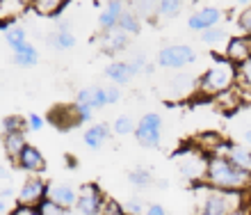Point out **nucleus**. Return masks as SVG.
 I'll list each match as a JSON object with an SVG mask.
<instances>
[{
  "label": "nucleus",
  "instance_id": "nucleus-43",
  "mask_svg": "<svg viewBox=\"0 0 251 215\" xmlns=\"http://www.w3.org/2000/svg\"><path fill=\"white\" fill-rule=\"evenodd\" d=\"M73 106H75V112H78L80 121H92V117H94V110H92V108L82 106V103H73Z\"/></svg>",
  "mask_w": 251,
  "mask_h": 215
},
{
  "label": "nucleus",
  "instance_id": "nucleus-19",
  "mask_svg": "<svg viewBox=\"0 0 251 215\" xmlns=\"http://www.w3.org/2000/svg\"><path fill=\"white\" fill-rule=\"evenodd\" d=\"M30 142L25 137V131H16V133H5L2 135V149H5L7 158L12 162H16V158L21 156V151L27 147Z\"/></svg>",
  "mask_w": 251,
  "mask_h": 215
},
{
  "label": "nucleus",
  "instance_id": "nucleus-3",
  "mask_svg": "<svg viewBox=\"0 0 251 215\" xmlns=\"http://www.w3.org/2000/svg\"><path fill=\"white\" fill-rule=\"evenodd\" d=\"M242 192H224V190L208 188L203 192L199 215H231L242 209Z\"/></svg>",
  "mask_w": 251,
  "mask_h": 215
},
{
  "label": "nucleus",
  "instance_id": "nucleus-17",
  "mask_svg": "<svg viewBox=\"0 0 251 215\" xmlns=\"http://www.w3.org/2000/svg\"><path fill=\"white\" fill-rule=\"evenodd\" d=\"M228 161L235 165V167L245 169V172H249L251 174V149L245 147V144H233V142H226L224 147V154Z\"/></svg>",
  "mask_w": 251,
  "mask_h": 215
},
{
  "label": "nucleus",
  "instance_id": "nucleus-33",
  "mask_svg": "<svg viewBox=\"0 0 251 215\" xmlns=\"http://www.w3.org/2000/svg\"><path fill=\"white\" fill-rule=\"evenodd\" d=\"M135 121L128 117V114H121V117H117V119L112 121V133L114 135H128V133H135Z\"/></svg>",
  "mask_w": 251,
  "mask_h": 215
},
{
  "label": "nucleus",
  "instance_id": "nucleus-5",
  "mask_svg": "<svg viewBox=\"0 0 251 215\" xmlns=\"http://www.w3.org/2000/svg\"><path fill=\"white\" fill-rule=\"evenodd\" d=\"M135 137L142 147L155 149L160 147V137H162V117L158 112H146L135 126Z\"/></svg>",
  "mask_w": 251,
  "mask_h": 215
},
{
  "label": "nucleus",
  "instance_id": "nucleus-7",
  "mask_svg": "<svg viewBox=\"0 0 251 215\" xmlns=\"http://www.w3.org/2000/svg\"><path fill=\"white\" fill-rule=\"evenodd\" d=\"M44 199H48V181H44L41 176L30 174L21 186L19 195H16V204H25V206H39Z\"/></svg>",
  "mask_w": 251,
  "mask_h": 215
},
{
  "label": "nucleus",
  "instance_id": "nucleus-12",
  "mask_svg": "<svg viewBox=\"0 0 251 215\" xmlns=\"http://www.w3.org/2000/svg\"><path fill=\"white\" fill-rule=\"evenodd\" d=\"M14 165L19 169H23V172H27V174H41V172L46 169V158H44V154H41L37 147L27 144V147L21 151V156L16 158Z\"/></svg>",
  "mask_w": 251,
  "mask_h": 215
},
{
  "label": "nucleus",
  "instance_id": "nucleus-35",
  "mask_svg": "<svg viewBox=\"0 0 251 215\" xmlns=\"http://www.w3.org/2000/svg\"><path fill=\"white\" fill-rule=\"evenodd\" d=\"M100 215H126L124 204H119L117 199H112V197H105L103 209H100Z\"/></svg>",
  "mask_w": 251,
  "mask_h": 215
},
{
  "label": "nucleus",
  "instance_id": "nucleus-8",
  "mask_svg": "<svg viewBox=\"0 0 251 215\" xmlns=\"http://www.w3.org/2000/svg\"><path fill=\"white\" fill-rule=\"evenodd\" d=\"M103 202H105L103 190H100L96 183H85V186L78 190L75 211H78L80 215H100Z\"/></svg>",
  "mask_w": 251,
  "mask_h": 215
},
{
  "label": "nucleus",
  "instance_id": "nucleus-26",
  "mask_svg": "<svg viewBox=\"0 0 251 215\" xmlns=\"http://www.w3.org/2000/svg\"><path fill=\"white\" fill-rule=\"evenodd\" d=\"M235 87L251 94V57L238 64V69H235Z\"/></svg>",
  "mask_w": 251,
  "mask_h": 215
},
{
  "label": "nucleus",
  "instance_id": "nucleus-15",
  "mask_svg": "<svg viewBox=\"0 0 251 215\" xmlns=\"http://www.w3.org/2000/svg\"><path fill=\"white\" fill-rule=\"evenodd\" d=\"M48 119H50V124H55L57 128H62V131H69V128H75L80 126L82 121H80L78 112H75V106H57L53 110V112L48 114Z\"/></svg>",
  "mask_w": 251,
  "mask_h": 215
},
{
  "label": "nucleus",
  "instance_id": "nucleus-37",
  "mask_svg": "<svg viewBox=\"0 0 251 215\" xmlns=\"http://www.w3.org/2000/svg\"><path fill=\"white\" fill-rule=\"evenodd\" d=\"M39 211H41V215H66L69 213V211H64L62 206L50 202V199H44V202L39 204Z\"/></svg>",
  "mask_w": 251,
  "mask_h": 215
},
{
  "label": "nucleus",
  "instance_id": "nucleus-27",
  "mask_svg": "<svg viewBox=\"0 0 251 215\" xmlns=\"http://www.w3.org/2000/svg\"><path fill=\"white\" fill-rule=\"evenodd\" d=\"M130 7L139 19H153V16H158V0H132Z\"/></svg>",
  "mask_w": 251,
  "mask_h": 215
},
{
  "label": "nucleus",
  "instance_id": "nucleus-1",
  "mask_svg": "<svg viewBox=\"0 0 251 215\" xmlns=\"http://www.w3.org/2000/svg\"><path fill=\"white\" fill-rule=\"evenodd\" d=\"M203 183L212 190L224 192H245L251 188V174L235 167L226 156H208Z\"/></svg>",
  "mask_w": 251,
  "mask_h": 215
},
{
  "label": "nucleus",
  "instance_id": "nucleus-29",
  "mask_svg": "<svg viewBox=\"0 0 251 215\" xmlns=\"http://www.w3.org/2000/svg\"><path fill=\"white\" fill-rule=\"evenodd\" d=\"M185 0H158V16L160 19H174L178 16Z\"/></svg>",
  "mask_w": 251,
  "mask_h": 215
},
{
  "label": "nucleus",
  "instance_id": "nucleus-40",
  "mask_svg": "<svg viewBox=\"0 0 251 215\" xmlns=\"http://www.w3.org/2000/svg\"><path fill=\"white\" fill-rule=\"evenodd\" d=\"M121 99V89L117 85H105V101L107 106H114V103Z\"/></svg>",
  "mask_w": 251,
  "mask_h": 215
},
{
  "label": "nucleus",
  "instance_id": "nucleus-13",
  "mask_svg": "<svg viewBox=\"0 0 251 215\" xmlns=\"http://www.w3.org/2000/svg\"><path fill=\"white\" fill-rule=\"evenodd\" d=\"M128 0H107L103 9L99 12V26L100 30H112L119 26V19L124 16V12L128 9Z\"/></svg>",
  "mask_w": 251,
  "mask_h": 215
},
{
  "label": "nucleus",
  "instance_id": "nucleus-32",
  "mask_svg": "<svg viewBox=\"0 0 251 215\" xmlns=\"http://www.w3.org/2000/svg\"><path fill=\"white\" fill-rule=\"evenodd\" d=\"M201 41L208 44V46H219V44L228 41V34H226V30H222V27H210V30H203V32H201Z\"/></svg>",
  "mask_w": 251,
  "mask_h": 215
},
{
  "label": "nucleus",
  "instance_id": "nucleus-49",
  "mask_svg": "<svg viewBox=\"0 0 251 215\" xmlns=\"http://www.w3.org/2000/svg\"><path fill=\"white\" fill-rule=\"evenodd\" d=\"M16 2H21V5H25V7H30V2H32V0H16Z\"/></svg>",
  "mask_w": 251,
  "mask_h": 215
},
{
  "label": "nucleus",
  "instance_id": "nucleus-50",
  "mask_svg": "<svg viewBox=\"0 0 251 215\" xmlns=\"http://www.w3.org/2000/svg\"><path fill=\"white\" fill-rule=\"evenodd\" d=\"M235 2H240V5H245V7L251 5V0H235Z\"/></svg>",
  "mask_w": 251,
  "mask_h": 215
},
{
  "label": "nucleus",
  "instance_id": "nucleus-30",
  "mask_svg": "<svg viewBox=\"0 0 251 215\" xmlns=\"http://www.w3.org/2000/svg\"><path fill=\"white\" fill-rule=\"evenodd\" d=\"M5 41H7V46L12 48H16V46H21V44H25L27 41V32H25V27H21V26H9L5 30Z\"/></svg>",
  "mask_w": 251,
  "mask_h": 215
},
{
  "label": "nucleus",
  "instance_id": "nucleus-22",
  "mask_svg": "<svg viewBox=\"0 0 251 215\" xmlns=\"http://www.w3.org/2000/svg\"><path fill=\"white\" fill-rule=\"evenodd\" d=\"M110 131H112V128L107 126V124H92V126L85 131V137H82V140H85V144L89 149H100L110 140Z\"/></svg>",
  "mask_w": 251,
  "mask_h": 215
},
{
  "label": "nucleus",
  "instance_id": "nucleus-39",
  "mask_svg": "<svg viewBox=\"0 0 251 215\" xmlns=\"http://www.w3.org/2000/svg\"><path fill=\"white\" fill-rule=\"evenodd\" d=\"M9 215H41L39 206H25V204H16L12 211H9Z\"/></svg>",
  "mask_w": 251,
  "mask_h": 215
},
{
  "label": "nucleus",
  "instance_id": "nucleus-6",
  "mask_svg": "<svg viewBox=\"0 0 251 215\" xmlns=\"http://www.w3.org/2000/svg\"><path fill=\"white\" fill-rule=\"evenodd\" d=\"M197 60V51L192 46H183V44H174V46L160 48L158 53V64L165 69H183L187 64Z\"/></svg>",
  "mask_w": 251,
  "mask_h": 215
},
{
  "label": "nucleus",
  "instance_id": "nucleus-38",
  "mask_svg": "<svg viewBox=\"0 0 251 215\" xmlns=\"http://www.w3.org/2000/svg\"><path fill=\"white\" fill-rule=\"evenodd\" d=\"M128 64H130V71H132L135 76L142 74V71H151V67L146 64V57H142V55H137V57H132V60L128 62Z\"/></svg>",
  "mask_w": 251,
  "mask_h": 215
},
{
  "label": "nucleus",
  "instance_id": "nucleus-36",
  "mask_svg": "<svg viewBox=\"0 0 251 215\" xmlns=\"http://www.w3.org/2000/svg\"><path fill=\"white\" fill-rule=\"evenodd\" d=\"M238 27L242 30L245 34H249L251 37V5H247L242 12H240L238 16Z\"/></svg>",
  "mask_w": 251,
  "mask_h": 215
},
{
  "label": "nucleus",
  "instance_id": "nucleus-10",
  "mask_svg": "<svg viewBox=\"0 0 251 215\" xmlns=\"http://www.w3.org/2000/svg\"><path fill=\"white\" fill-rule=\"evenodd\" d=\"M99 48L103 51V53L107 55H117L121 53V51H126L128 48V44H130V34H126L124 30H119V27H112V30H100L99 34Z\"/></svg>",
  "mask_w": 251,
  "mask_h": 215
},
{
  "label": "nucleus",
  "instance_id": "nucleus-47",
  "mask_svg": "<svg viewBox=\"0 0 251 215\" xmlns=\"http://www.w3.org/2000/svg\"><path fill=\"white\" fill-rule=\"evenodd\" d=\"M5 211H7V202L0 197V213H5Z\"/></svg>",
  "mask_w": 251,
  "mask_h": 215
},
{
  "label": "nucleus",
  "instance_id": "nucleus-2",
  "mask_svg": "<svg viewBox=\"0 0 251 215\" xmlns=\"http://www.w3.org/2000/svg\"><path fill=\"white\" fill-rule=\"evenodd\" d=\"M235 64L226 57H215L210 67L205 69L197 81V94L205 99H217L228 89L235 87Z\"/></svg>",
  "mask_w": 251,
  "mask_h": 215
},
{
  "label": "nucleus",
  "instance_id": "nucleus-14",
  "mask_svg": "<svg viewBox=\"0 0 251 215\" xmlns=\"http://www.w3.org/2000/svg\"><path fill=\"white\" fill-rule=\"evenodd\" d=\"M48 199L64 211H71L75 209V202H78V190L71 188L69 183H48Z\"/></svg>",
  "mask_w": 251,
  "mask_h": 215
},
{
  "label": "nucleus",
  "instance_id": "nucleus-11",
  "mask_svg": "<svg viewBox=\"0 0 251 215\" xmlns=\"http://www.w3.org/2000/svg\"><path fill=\"white\" fill-rule=\"evenodd\" d=\"M224 57L233 62L235 67L242 64L245 60L251 57V37L249 34H238V37H228L224 48Z\"/></svg>",
  "mask_w": 251,
  "mask_h": 215
},
{
  "label": "nucleus",
  "instance_id": "nucleus-20",
  "mask_svg": "<svg viewBox=\"0 0 251 215\" xmlns=\"http://www.w3.org/2000/svg\"><path fill=\"white\" fill-rule=\"evenodd\" d=\"M25 12V5H21L16 0H0V30L5 32L9 26H14V21Z\"/></svg>",
  "mask_w": 251,
  "mask_h": 215
},
{
  "label": "nucleus",
  "instance_id": "nucleus-28",
  "mask_svg": "<svg viewBox=\"0 0 251 215\" xmlns=\"http://www.w3.org/2000/svg\"><path fill=\"white\" fill-rule=\"evenodd\" d=\"M119 30H124L126 34H130V37H135V34L139 32V16L135 12H132V7H128L124 12V16L119 19Z\"/></svg>",
  "mask_w": 251,
  "mask_h": 215
},
{
  "label": "nucleus",
  "instance_id": "nucleus-46",
  "mask_svg": "<svg viewBox=\"0 0 251 215\" xmlns=\"http://www.w3.org/2000/svg\"><path fill=\"white\" fill-rule=\"evenodd\" d=\"M0 197H2V199H9V197H14V190L12 188H5V190H0Z\"/></svg>",
  "mask_w": 251,
  "mask_h": 215
},
{
  "label": "nucleus",
  "instance_id": "nucleus-21",
  "mask_svg": "<svg viewBox=\"0 0 251 215\" xmlns=\"http://www.w3.org/2000/svg\"><path fill=\"white\" fill-rule=\"evenodd\" d=\"M48 44L55 51H71V48H75V34L71 32V27L66 23H60V27L48 37Z\"/></svg>",
  "mask_w": 251,
  "mask_h": 215
},
{
  "label": "nucleus",
  "instance_id": "nucleus-42",
  "mask_svg": "<svg viewBox=\"0 0 251 215\" xmlns=\"http://www.w3.org/2000/svg\"><path fill=\"white\" fill-rule=\"evenodd\" d=\"M25 124H27V128H30V131H34V133H37V131H41V128H44V117H41V114H30V117H27L25 119Z\"/></svg>",
  "mask_w": 251,
  "mask_h": 215
},
{
  "label": "nucleus",
  "instance_id": "nucleus-44",
  "mask_svg": "<svg viewBox=\"0 0 251 215\" xmlns=\"http://www.w3.org/2000/svg\"><path fill=\"white\" fill-rule=\"evenodd\" d=\"M144 215H167V211H165V206H160V204H149Z\"/></svg>",
  "mask_w": 251,
  "mask_h": 215
},
{
  "label": "nucleus",
  "instance_id": "nucleus-48",
  "mask_svg": "<svg viewBox=\"0 0 251 215\" xmlns=\"http://www.w3.org/2000/svg\"><path fill=\"white\" fill-rule=\"evenodd\" d=\"M0 179H7V169L5 167H0Z\"/></svg>",
  "mask_w": 251,
  "mask_h": 215
},
{
  "label": "nucleus",
  "instance_id": "nucleus-25",
  "mask_svg": "<svg viewBox=\"0 0 251 215\" xmlns=\"http://www.w3.org/2000/svg\"><path fill=\"white\" fill-rule=\"evenodd\" d=\"M66 0H32L30 2V9L39 16H57V14L64 9Z\"/></svg>",
  "mask_w": 251,
  "mask_h": 215
},
{
  "label": "nucleus",
  "instance_id": "nucleus-16",
  "mask_svg": "<svg viewBox=\"0 0 251 215\" xmlns=\"http://www.w3.org/2000/svg\"><path fill=\"white\" fill-rule=\"evenodd\" d=\"M75 103H82V106L92 108V110H100V108H105L107 106L105 87H100V85H92V87L78 89V94H75Z\"/></svg>",
  "mask_w": 251,
  "mask_h": 215
},
{
  "label": "nucleus",
  "instance_id": "nucleus-45",
  "mask_svg": "<svg viewBox=\"0 0 251 215\" xmlns=\"http://www.w3.org/2000/svg\"><path fill=\"white\" fill-rule=\"evenodd\" d=\"M242 144L251 149V128H247L245 133H242Z\"/></svg>",
  "mask_w": 251,
  "mask_h": 215
},
{
  "label": "nucleus",
  "instance_id": "nucleus-41",
  "mask_svg": "<svg viewBox=\"0 0 251 215\" xmlns=\"http://www.w3.org/2000/svg\"><path fill=\"white\" fill-rule=\"evenodd\" d=\"M124 211H126V215H144L146 209H142V202H137V199H130V202L124 204Z\"/></svg>",
  "mask_w": 251,
  "mask_h": 215
},
{
  "label": "nucleus",
  "instance_id": "nucleus-31",
  "mask_svg": "<svg viewBox=\"0 0 251 215\" xmlns=\"http://www.w3.org/2000/svg\"><path fill=\"white\" fill-rule=\"evenodd\" d=\"M128 183L135 186V188H149V186L153 183V176H151L149 169L137 167V169H132L130 174H128Z\"/></svg>",
  "mask_w": 251,
  "mask_h": 215
},
{
  "label": "nucleus",
  "instance_id": "nucleus-34",
  "mask_svg": "<svg viewBox=\"0 0 251 215\" xmlns=\"http://www.w3.org/2000/svg\"><path fill=\"white\" fill-rule=\"evenodd\" d=\"M27 124L23 117H19V114H9V117H5L2 119V135L5 133H16V131H25Z\"/></svg>",
  "mask_w": 251,
  "mask_h": 215
},
{
  "label": "nucleus",
  "instance_id": "nucleus-23",
  "mask_svg": "<svg viewBox=\"0 0 251 215\" xmlns=\"http://www.w3.org/2000/svg\"><path fill=\"white\" fill-rule=\"evenodd\" d=\"M105 76L114 82V85H128V82L135 78V74L130 71V64H128V62H121V60L107 64Z\"/></svg>",
  "mask_w": 251,
  "mask_h": 215
},
{
  "label": "nucleus",
  "instance_id": "nucleus-9",
  "mask_svg": "<svg viewBox=\"0 0 251 215\" xmlns=\"http://www.w3.org/2000/svg\"><path fill=\"white\" fill-rule=\"evenodd\" d=\"M224 19V12L219 7H201L197 12H192V16L187 19V27L194 30V32H203V30H210V27H217Z\"/></svg>",
  "mask_w": 251,
  "mask_h": 215
},
{
  "label": "nucleus",
  "instance_id": "nucleus-4",
  "mask_svg": "<svg viewBox=\"0 0 251 215\" xmlns=\"http://www.w3.org/2000/svg\"><path fill=\"white\" fill-rule=\"evenodd\" d=\"M176 165L178 169L183 172L185 179L194 183H201L205 179V165H208V156L197 147V144H192V147H183L176 154Z\"/></svg>",
  "mask_w": 251,
  "mask_h": 215
},
{
  "label": "nucleus",
  "instance_id": "nucleus-51",
  "mask_svg": "<svg viewBox=\"0 0 251 215\" xmlns=\"http://www.w3.org/2000/svg\"><path fill=\"white\" fill-rule=\"evenodd\" d=\"M249 215H251V209H249Z\"/></svg>",
  "mask_w": 251,
  "mask_h": 215
},
{
  "label": "nucleus",
  "instance_id": "nucleus-18",
  "mask_svg": "<svg viewBox=\"0 0 251 215\" xmlns=\"http://www.w3.org/2000/svg\"><path fill=\"white\" fill-rule=\"evenodd\" d=\"M197 92V78L190 74H178L169 81V96L172 99H187Z\"/></svg>",
  "mask_w": 251,
  "mask_h": 215
},
{
  "label": "nucleus",
  "instance_id": "nucleus-24",
  "mask_svg": "<svg viewBox=\"0 0 251 215\" xmlns=\"http://www.w3.org/2000/svg\"><path fill=\"white\" fill-rule=\"evenodd\" d=\"M14 62L19 64V67H34L37 62H39V53H37V48L25 41V44H21V46L14 48Z\"/></svg>",
  "mask_w": 251,
  "mask_h": 215
}]
</instances>
